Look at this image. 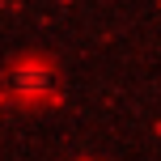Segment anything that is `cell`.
Returning <instances> with one entry per match:
<instances>
[{
	"label": "cell",
	"instance_id": "6da1fadb",
	"mask_svg": "<svg viewBox=\"0 0 161 161\" xmlns=\"http://www.w3.org/2000/svg\"><path fill=\"white\" fill-rule=\"evenodd\" d=\"M8 93L21 102H42L55 93V68L42 55H21L8 64Z\"/></svg>",
	"mask_w": 161,
	"mask_h": 161
}]
</instances>
